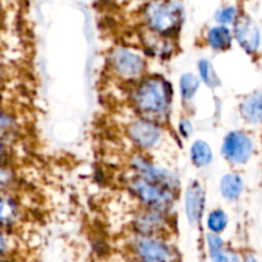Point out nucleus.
<instances>
[{"instance_id": "1", "label": "nucleus", "mask_w": 262, "mask_h": 262, "mask_svg": "<svg viewBox=\"0 0 262 262\" xmlns=\"http://www.w3.org/2000/svg\"><path fill=\"white\" fill-rule=\"evenodd\" d=\"M171 96V84L163 77L151 76L138 82L130 100L142 119L160 124L166 120L170 112Z\"/></svg>"}, {"instance_id": "2", "label": "nucleus", "mask_w": 262, "mask_h": 262, "mask_svg": "<svg viewBox=\"0 0 262 262\" xmlns=\"http://www.w3.org/2000/svg\"><path fill=\"white\" fill-rule=\"evenodd\" d=\"M142 18L148 31L171 37L181 30L184 10L179 0H150L142 8Z\"/></svg>"}, {"instance_id": "3", "label": "nucleus", "mask_w": 262, "mask_h": 262, "mask_svg": "<svg viewBox=\"0 0 262 262\" xmlns=\"http://www.w3.org/2000/svg\"><path fill=\"white\" fill-rule=\"evenodd\" d=\"M128 188L146 209L158 210L168 214L176 202V192L138 176L129 179Z\"/></svg>"}, {"instance_id": "4", "label": "nucleus", "mask_w": 262, "mask_h": 262, "mask_svg": "<svg viewBox=\"0 0 262 262\" xmlns=\"http://www.w3.org/2000/svg\"><path fill=\"white\" fill-rule=\"evenodd\" d=\"M132 250L141 262H176L178 252L164 238L136 235Z\"/></svg>"}, {"instance_id": "5", "label": "nucleus", "mask_w": 262, "mask_h": 262, "mask_svg": "<svg viewBox=\"0 0 262 262\" xmlns=\"http://www.w3.org/2000/svg\"><path fill=\"white\" fill-rule=\"evenodd\" d=\"M109 66L113 73L124 81H136L146 71V60L142 55L127 48H117L109 54Z\"/></svg>"}, {"instance_id": "6", "label": "nucleus", "mask_w": 262, "mask_h": 262, "mask_svg": "<svg viewBox=\"0 0 262 262\" xmlns=\"http://www.w3.org/2000/svg\"><path fill=\"white\" fill-rule=\"evenodd\" d=\"M129 164L133 170L136 171V176L154 182V183L160 184V186L165 187V188L170 189L176 193L179 189L181 181H179L178 176L174 171L169 170V169L154 164L146 156L137 154V155L130 158Z\"/></svg>"}, {"instance_id": "7", "label": "nucleus", "mask_w": 262, "mask_h": 262, "mask_svg": "<svg viewBox=\"0 0 262 262\" xmlns=\"http://www.w3.org/2000/svg\"><path fill=\"white\" fill-rule=\"evenodd\" d=\"M255 150L253 138L245 130H232L224 137L222 155L232 165H243L252 158Z\"/></svg>"}, {"instance_id": "8", "label": "nucleus", "mask_w": 262, "mask_h": 262, "mask_svg": "<svg viewBox=\"0 0 262 262\" xmlns=\"http://www.w3.org/2000/svg\"><path fill=\"white\" fill-rule=\"evenodd\" d=\"M128 138L141 150H152L163 140V128L158 123L138 119L127 127Z\"/></svg>"}, {"instance_id": "9", "label": "nucleus", "mask_w": 262, "mask_h": 262, "mask_svg": "<svg viewBox=\"0 0 262 262\" xmlns=\"http://www.w3.org/2000/svg\"><path fill=\"white\" fill-rule=\"evenodd\" d=\"M233 38L246 53L257 54L260 50V27L247 14H238L233 23Z\"/></svg>"}, {"instance_id": "10", "label": "nucleus", "mask_w": 262, "mask_h": 262, "mask_svg": "<svg viewBox=\"0 0 262 262\" xmlns=\"http://www.w3.org/2000/svg\"><path fill=\"white\" fill-rule=\"evenodd\" d=\"M133 227L137 235L163 238V234L170 229V222L166 212L145 207V210L138 212L136 216Z\"/></svg>"}, {"instance_id": "11", "label": "nucleus", "mask_w": 262, "mask_h": 262, "mask_svg": "<svg viewBox=\"0 0 262 262\" xmlns=\"http://www.w3.org/2000/svg\"><path fill=\"white\" fill-rule=\"evenodd\" d=\"M206 204L205 189L199 181H193L188 184L184 194V209L186 216L191 227H197L202 219V214Z\"/></svg>"}, {"instance_id": "12", "label": "nucleus", "mask_w": 262, "mask_h": 262, "mask_svg": "<svg viewBox=\"0 0 262 262\" xmlns=\"http://www.w3.org/2000/svg\"><path fill=\"white\" fill-rule=\"evenodd\" d=\"M241 117L246 123L258 125L262 119V95L260 91H255L247 95L239 104Z\"/></svg>"}, {"instance_id": "13", "label": "nucleus", "mask_w": 262, "mask_h": 262, "mask_svg": "<svg viewBox=\"0 0 262 262\" xmlns=\"http://www.w3.org/2000/svg\"><path fill=\"white\" fill-rule=\"evenodd\" d=\"M232 31L227 26H215L207 31L206 41L207 45L215 51H227L232 48L233 43Z\"/></svg>"}, {"instance_id": "14", "label": "nucleus", "mask_w": 262, "mask_h": 262, "mask_svg": "<svg viewBox=\"0 0 262 262\" xmlns=\"http://www.w3.org/2000/svg\"><path fill=\"white\" fill-rule=\"evenodd\" d=\"M219 189L222 196L228 201H237L245 189V181L235 173H228L220 179Z\"/></svg>"}, {"instance_id": "15", "label": "nucleus", "mask_w": 262, "mask_h": 262, "mask_svg": "<svg viewBox=\"0 0 262 262\" xmlns=\"http://www.w3.org/2000/svg\"><path fill=\"white\" fill-rule=\"evenodd\" d=\"M142 40L145 42L146 48L151 51L152 54L159 56L170 55L173 51V43H171V37H166V36L158 35L151 31H146L142 36Z\"/></svg>"}, {"instance_id": "16", "label": "nucleus", "mask_w": 262, "mask_h": 262, "mask_svg": "<svg viewBox=\"0 0 262 262\" xmlns=\"http://www.w3.org/2000/svg\"><path fill=\"white\" fill-rule=\"evenodd\" d=\"M189 158L192 164L197 168H207L212 163V148L204 140H196L189 148Z\"/></svg>"}, {"instance_id": "17", "label": "nucleus", "mask_w": 262, "mask_h": 262, "mask_svg": "<svg viewBox=\"0 0 262 262\" xmlns=\"http://www.w3.org/2000/svg\"><path fill=\"white\" fill-rule=\"evenodd\" d=\"M19 206L10 196L0 193V228L14 224L19 217Z\"/></svg>"}, {"instance_id": "18", "label": "nucleus", "mask_w": 262, "mask_h": 262, "mask_svg": "<svg viewBox=\"0 0 262 262\" xmlns=\"http://www.w3.org/2000/svg\"><path fill=\"white\" fill-rule=\"evenodd\" d=\"M200 81L199 76L194 73H184L179 78V92L184 101H191L194 96H196L197 91L200 89Z\"/></svg>"}, {"instance_id": "19", "label": "nucleus", "mask_w": 262, "mask_h": 262, "mask_svg": "<svg viewBox=\"0 0 262 262\" xmlns=\"http://www.w3.org/2000/svg\"><path fill=\"white\" fill-rule=\"evenodd\" d=\"M228 223H229V219H228L227 212L222 209L212 210L206 217L207 229L214 234H220V233L224 232L228 227Z\"/></svg>"}, {"instance_id": "20", "label": "nucleus", "mask_w": 262, "mask_h": 262, "mask_svg": "<svg viewBox=\"0 0 262 262\" xmlns=\"http://www.w3.org/2000/svg\"><path fill=\"white\" fill-rule=\"evenodd\" d=\"M197 69H199L200 81L204 82L206 86L211 87V89L220 86L219 77H217L212 64L207 59H200L199 64H197Z\"/></svg>"}, {"instance_id": "21", "label": "nucleus", "mask_w": 262, "mask_h": 262, "mask_svg": "<svg viewBox=\"0 0 262 262\" xmlns=\"http://www.w3.org/2000/svg\"><path fill=\"white\" fill-rule=\"evenodd\" d=\"M238 17L237 8L235 7H224L219 9L215 14V20L219 23L220 26H227L234 23L235 18Z\"/></svg>"}, {"instance_id": "22", "label": "nucleus", "mask_w": 262, "mask_h": 262, "mask_svg": "<svg viewBox=\"0 0 262 262\" xmlns=\"http://www.w3.org/2000/svg\"><path fill=\"white\" fill-rule=\"evenodd\" d=\"M15 171L10 166L0 165V193L15 184Z\"/></svg>"}, {"instance_id": "23", "label": "nucleus", "mask_w": 262, "mask_h": 262, "mask_svg": "<svg viewBox=\"0 0 262 262\" xmlns=\"http://www.w3.org/2000/svg\"><path fill=\"white\" fill-rule=\"evenodd\" d=\"M212 262H242L238 253H235L233 250L223 247L219 252L211 256Z\"/></svg>"}, {"instance_id": "24", "label": "nucleus", "mask_w": 262, "mask_h": 262, "mask_svg": "<svg viewBox=\"0 0 262 262\" xmlns=\"http://www.w3.org/2000/svg\"><path fill=\"white\" fill-rule=\"evenodd\" d=\"M206 243L207 248H209L210 257L214 256L216 252H219V251L224 247V241L222 239V237H219V234H214V233H207Z\"/></svg>"}, {"instance_id": "25", "label": "nucleus", "mask_w": 262, "mask_h": 262, "mask_svg": "<svg viewBox=\"0 0 262 262\" xmlns=\"http://www.w3.org/2000/svg\"><path fill=\"white\" fill-rule=\"evenodd\" d=\"M178 128H179V133L186 138L189 137V136L193 133V124H192L191 120L187 119V118H183V119L179 120Z\"/></svg>"}, {"instance_id": "26", "label": "nucleus", "mask_w": 262, "mask_h": 262, "mask_svg": "<svg viewBox=\"0 0 262 262\" xmlns=\"http://www.w3.org/2000/svg\"><path fill=\"white\" fill-rule=\"evenodd\" d=\"M10 248V241L9 237L0 229V255H4L9 251Z\"/></svg>"}, {"instance_id": "27", "label": "nucleus", "mask_w": 262, "mask_h": 262, "mask_svg": "<svg viewBox=\"0 0 262 262\" xmlns=\"http://www.w3.org/2000/svg\"><path fill=\"white\" fill-rule=\"evenodd\" d=\"M7 146H5V143L3 142L2 138H0V164H2V161L7 158Z\"/></svg>"}, {"instance_id": "28", "label": "nucleus", "mask_w": 262, "mask_h": 262, "mask_svg": "<svg viewBox=\"0 0 262 262\" xmlns=\"http://www.w3.org/2000/svg\"><path fill=\"white\" fill-rule=\"evenodd\" d=\"M242 262H257V258H256L255 255H252V253H247V255L243 257Z\"/></svg>"}, {"instance_id": "29", "label": "nucleus", "mask_w": 262, "mask_h": 262, "mask_svg": "<svg viewBox=\"0 0 262 262\" xmlns=\"http://www.w3.org/2000/svg\"><path fill=\"white\" fill-rule=\"evenodd\" d=\"M2 15H3V10H2V7H0V20H2Z\"/></svg>"}, {"instance_id": "30", "label": "nucleus", "mask_w": 262, "mask_h": 262, "mask_svg": "<svg viewBox=\"0 0 262 262\" xmlns=\"http://www.w3.org/2000/svg\"><path fill=\"white\" fill-rule=\"evenodd\" d=\"M0 79H2V67H0Z\"/></svg>"}, {"instance_id": "31", "label": "nucleus", "mask_w": 262, "mask_h": 262, "mask_svg": "<svg viewBox=\"0 0 262 262\" xmlns=\"http://www.w3.org/2000/svg\"><path fill=\"white\" fill-rule=\"evenodd\" d=\"M0 262H3V261H2V258H0Z\"/></svg>"}, {"instance_id": "32", "label": "nucleus", "mask_w": 262, "mask_h": 262, "mask_svg": "<svg viewBox=\"0 0 262 262\" xmlns=\"http://www.w3.org/2000/svg\"><path fill=\"white\" fill-rule=\"evenodd\" d=\"M140 262H141V261H140Z\"/></svg>"}]
</instances>
